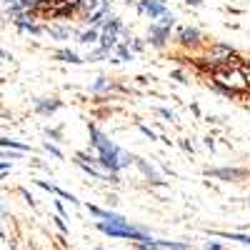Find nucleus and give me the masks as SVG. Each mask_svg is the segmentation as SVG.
Masks as SVG:
<instances>
[{"mask_svg": "<svg viewBox=\"0 0 250 250\" xmlns=\"http://www.w3.org/2000/svg\"><path fill=\"white\" fill-rule=\"evenodd\" d=\"M103 33H110V35L123 33V23H120V18H108L105 23H103Z\"/></svg>", "mask_w": 250, "mask_h": 250, "instance_id": "8", "label": "nucleus"}, {"mask_svg": "<svg viewBox=\"0 0 250 250\" xmlns=\"http://www.w3.org/2000/svg\"><path fill=\"white\" fill-rule=\"evenodd\" d=\"M55 108H60V103H58V100H55V103H43V105H38V110H43V113L55 110Z\"/></svg>", "mask_w": 250, "mask_h": 250, "instance_id": "19", "label": "nucleus"}, {"mask_svg": "<svg viewBox=\"0 0 250 250\" xmlns=\"http://www.w3.org/2000/svg\"><path fill=\"white\" fill-rule=\"evenodd\" d=\"M158 113H160V115H163V118H170V120H173V113H170V110H168V108H160V110H158Z\"/></svg>", "mask_w": 250, "mask_h": 250, "instance_id": "22", "label": "nucleus"}, {"mask_svg": "<svg viewBox=\"0 0 250 250\" xmlns=\"http://www.w3.org/2000/svg\"><path fill=\"white\" fill-rule=\"evenodd\" d=\"M138 10L150 15V20H160L165 13H168V8H165L163 0H138Z\"/></svg>", "mask_w": 250, "mask_h": 250, "instance_id": "3", "label": "nucleus"}, {"mask_svg": "<svg viewBox=\"0 0 250 250\" xmlns=\"http://www.w3.org/2000/svg\"><path fill=\"white\" fill-rule=\"evenodd\" d=\"M158 23H160V25H168V28H173V23H175V15H173V13H165V15L158 20Z\"/></svg>", "mask_w": 250, "mask_h": 250, "instance_id": "17", "label": "nucleus"}, {"mask_svg": "<svg viewBox=\"0 0 250 250\" xmlns=\"http://www.w3.org/2000/svg\"><path fill=\"white\" fill-rule=\"evenodd\" d=\"M135 163H138V168L143 170V175H148L153 183H163V180H160V175H158V170L153 168V165H148L145 160H135Z\"/></svg>", "mask_w": 250, "mask_h": 250, "instance_id": "9", "label": "nucleus"}, {"mask_svg": "<svg viewBox=\"0 0 250 250\" xmlns=\"http://www.w3.org/2000/svg\"><path fill=\"white\" fill-rule=\"evenodd\" d=\"M105 85H108V80H105V78H98V80H95V85H93V93H100Z\"/></svg>", "mask_w": 250, "mask_h": 250, "instance_id": "20", "label": "nucleus"}, {"mask_svg": "<svg viewBox=\"0 0 250 250\" xmlns=\"http://www.w3.org/2000/svg\"><path fill=\"white\" fill-rule=\"evenodd\" d=\"M178 40L183 45H198L200 43V30L198 28H183L178 33Z\"/></svg>", "mask_w": 250, "mask_h": 250, "instance_id": "6", "label": "nucleus"}, {"mask_svg": "<svg viewBox=\"0 0 250 250\" xmlns=\"http://www.w3.org/2000/svg\"><path fill=\"white\" fill-rule=\"evenodd\" d=\"M135 248H138V250H160L158 240H153V238H145V240L135 243Z\"/></svg>", "mask_w": 250, "mask_h": 250, "instance_id": "15", "label": "nucleus"}, {"mask_svg": "<svg viewBox=\"0 0 250 250\" xmlns=\"http://www.w3.org/2000/svg\"><path fill=\"white\" fill-rule=\"evenodd\" d=\"M148 38H150V43H153L155 48H163V45H165V40L170 38V28H168V25H160V23H150V33H148Z\"/></svg>", "mask_w": 250, "mask_h": 250, "instance_id": "4", "label": "nucleus"}, {"mask_svg": "<svg viewBox=\"0 0 250 250\" xmlns=\"http://www.w3.org/2000/svg\"><path fill=\"white\" fill-rule=\"evenodd\" d=\"M115 53H118L120 60H133V53H130L128 45H115Z\"/></svg>", "mask_w": 250, "mask_h": 250, "instance_id": "16", "label": "nucleus"}, {"mask_svg": "<svg viewBox=\"0 0 250 250\" xmlns=\"http://www.w3.org/2000/svg\"><path fill=\"white\" fill-rule=\"evenodd\" d=\"M215 83H218V88L225 90V93H240L248 88V80L245 75L238 70V68H223L215 73Z\"/></svg>", "mask_w": 250, "mask_h": 250, "instance_id": "2", "label": "nucleus"}, {"mask_svg": "<svg viewBox=\"0 0 250 250\" xmlns=\"http://www.w3.org/2000/svg\"><path fill=\"white\" fill-rule=\"evenodd\" d=\"M100 40V33H98V28H90V30H85L80 35V43H85V45H90V43H98Z\"/></svg>", "mask_w": 250, "mask_h": 250, "instance_id": "11", "label": "nucleus"}, {"mask_svg": "<svg viewBox=\"0 0 250 250\" xmlns=\"http://www.w3.org/2000/svg\"><path fill=\"white\" fill-rule=\"evenodd\" d=\"M160 250H188V243H175V240H158Z\"/></svg>", "mask_w": 250, "mask_h": 250, "instance_id": "12", "label": "nucleus"}, {"mask_svg": "<svg viewBox=\"0 0 250 250\" xmlns=\"http://www.w3.org/2000/svg\"><path fill=\"white\" fill-rule=\"evenodd\" d=\"M0 145H10V148H15V150H28L23 143H15V140H0Z\"/></svg>", "mask_w": 250, "mask_h": 250, "instance_id": "18", "label": "nucleus"}, {"mask_svg": "<svg viewBox=\"0 0 250 250\" xmlns=\"http://www.w3.org/2000/svg\"><path fill=\"white\" fill-rule=\"evenodd\" d=\"M55 58H58V60H62V62H73V65H80V62H83V60H80V55H78V53H73V50H60Z\"/></svg>", "mask_w": 250, "mask_h": 250, "instance_id": "10", "label": "nucleus"}, {"mask_svg": "<svg viewBox=\"0 0 250 250\" xmlns=\"http://www.w3.org/2000/svg\"><path fill=\"white\" fill-rule=\"evenodd\" d=\"M205 250H228V248H223L220 243H208V245H205Z\"/></svg>", "mask_w": 250, "mask_h": 250, "instance_id": "21", "label": "nucleus"}, {"mask_svg": "<svg viewBox=\"0 0 250 250\" xmlns=\"http://www.w3.org/2000/svg\"><path fill=\"white\" fill-rule=\"evenodd\" d=\"M48 150H50V153H53V155H55V158H62V155H60V150H58V148H55V145H50V143H48Z\"/></svg>", "mask_w": 250, "mask_h": 250, "instance_id": "23", "label": "nucleus"}, {"mask_svg": "<svg viewBox=\"0 0 250 250\" xmlns=\"http://www.w3.org/2000/svg\"><path fill=\"white\" fill-rule=\"evenodd\" d=\"M140 130H143V133H145V135H150V140H153V138H155V133H153V130H150V128H145V125H140Z\"/></svg>", "mask_w": 250, "mask_h": 250, "instance_id": "24", "label": "nucleus"}, {"mask_svg": "<svg viewBox=\"0 0 250 250\" xmlns=\"http://www.w3.org/2000/svg\"><path fill=\"white\" fill-rule=\"evenodd\" d=\"M90 145L95 148L98 153V165H103L108 173H120L123 168H128V165L133 163V158L125 153L123 148H118V145L105 135V133H100L95 125H90Z\"/></svg>", "mask_w": 250, "mask_h": 250, "instance_id": "1", "label": "nucleus"}, {"mask_svg": "<svg viewBox=\"0 0 250 250\" xmlns=\"http://www.w3.org/2000/svg\"><path fill=\"white\" fill-rule=\"evenodd\" d=\"M220 238H228V240H238L243 245H250V235H243V233H215Z\"/></svg>", "mask_w": 250, "mask_h": 250, "instance_id": "14", "label": "nucleus"}, {"mask_svg": "<svg viewBox=\"0 0 250 250\" xmlns=\"http://www.w3.org/2000/svg\"><path fill=\"white\" fill-rule=\"evenodd\" d=\"M210 175L220 178V180H238V178H243V170H238V168H215V170H210Z\"/></svg>", "mask_w": 250, "mask_h": 250, "instance_id": "7", "label": "nucleus"}, {"mask_svg": "<svg viewBox=\"0 0 250 250\" xmlns=\"http://www.w3.org/2000/svg\"><path fill=\"white\" fill-rule=\"evenodd\" d=\"M105 15H108V5H100V8H98V10L90 15V20H88V23H90V25H100V23H103V18H105Z\"/></svg>", "mask_w": 250, "mask_h": 250, "instance_id": "13", "label": "nucleus"}, {"mask_svg": "<svg viewBox=\"0 0 250 250\" xmlns=\"http://www.w3.org/2000/svg\"><path fill=\"white\" fill-rule=\"evenodd\" d=\"M88 210L95 215V218H100L103 223H113V225H125L128 220H125L123 215H118V213H110V210H100V208H95V205H90Z\"/></svg>", "mask_w": 250, "mask_h": 250, "instance_id": "5", "label": "nucleus"}, {"mask_svg": "<svg viewBox=\"0 0 250 250\" xmlns=\"http://www.w3.org/2000/svg\"><path fill=\"white\" fill-rule=\"evenodd\" d=\"M8 165H10V163H0V170H5V168H8Z\"/></svg>", "mask_w": 250, "mask_h": 250, "instance_id": "25", "label": "nucleus"}]
</instances>
